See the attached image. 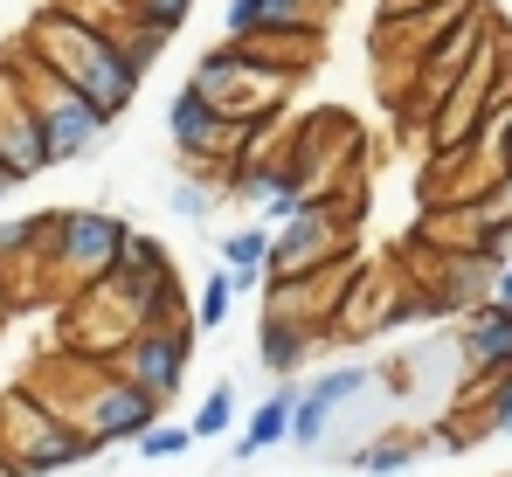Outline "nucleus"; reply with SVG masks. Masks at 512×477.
<instances>
[{"label":"nucleus","mask_w":512,"mask_h":477,"mask_svg":"<svg viewBox=\"0 0 512 477\" xmlns=\"http://www.w3.org/2000/svg\"><path fill=\"white\" fill-rule=\"evenodd\" d=\"M21 49H28L49 77H63L70 90H84L104 118H118V111L139 97V70L125 63V49H118L111 35L84 28V21H70L63 7L35 14V21H28V35H21Z\"/></svg>","instance_id":"obj_1"},{"label":"nucleus","mask_w":512,"mask_h":477,"mask_svg":"<svg viewBox=\"0 0 512 477\" xmlns=\"http://www.w3.org/2000/svg\"><path fill=\"white\" fill-rule=\"evenodd\" d=\"M7 70H14V83H21V97H28V111H35V125H42V146H49L56 166H63V159H84L90 146H97V132H104L111 118L90 104L84 90H70L63 77H49L21 42L7 49Z\"/></svg>","instance_id":"obj_2"},{"label":"nucleus","mask_w":512,"mask_h":477,"mask_svg":"<svg viewBox=\"0 0 512 477\" xmlns=\"http://www.w3.org/2000/svg\"><path fill=\"white\" fill-rule=\"evenodd\" d=\"M42 229L56 242H28V249H49L56 270H70L77 284L104 277L118 263V242H125V222L104 215V208H63V215H42Z\"/></svg>","instance_id":"obj_3"},{"label":"nucleus","mask_w":512,"mask_h":477,"mask_svg":"<svg viewBox=\"0 0 512 477\" xmlns=\"http://www.w3.org/2000/svg\"><path fill=\"white\" fill-rule=\"evenodd\" d=\"M118 374L153 401H173L187 381V332L180 325H139L125 346H118Z\"/></svg>","instance_id":"obj_4"},{"label":"nucleus","mask_w":512,"mask_h":477,"mask_svg":"<svg viewBox=\"0 0 512 477\" xmlns=\"http://www.w3.org/2000/svg\"><path fill=\"white\" fill-rule=\"evenodd\" d=\"M0 166H7L14 180H35V173L56 166L49 146H42V125H35V111H28V97H21V83H14L7 63H0Z\"/></svg>","instance_id":"obj_5"},{"label":"nucleus","mask_w":512,"mask_h":477,"mask_svg":"<svg viewBox=\"0 0 512 477\" xmlns=\"http://www.w3.org/2000/svg\"><path fill=\"white\" fill-rule=\"evenodd\" d=\"M340 0H229L222 28L229 35H284V28H305V35H326Z\"/></svg>","instance_id":"obj_6"},{"label":"nucleus","mask_w":512,"mask_h":477,"mask_svg":"<svg viewBox=\"0 0 512 477\" xmlns=\"http://www.w3.org/2000/svg\"><path fill=\"white\" fill-rule=\"evenodd\" d=\"M160 422V401L139 395L125 374H111V381H97V395H90V429L97 443H118V436H139V429H153Z\"/></svg>","instance_id":"obj_7"},{"label":"nucleus","mask_w":512,"mask_h":477,"mask_svg":"<svg viewBox=\"0 0 512 477\" xmlns=\"http://www.w3.org/2000/svg\"><path fill=\"white\" fill-rule=\"evenodd\" d=\"M360 388H367V367H333V374H319L312 388H298V408H291V443H319V436L333 429L340 401H353Z\"/></svg>","instance_id":"obj_8"},{"label":"nucleus","mask_w":512,"mask_h":477,"mask_svg":"<svg viewBox=\"0 0 512 477\" xmlns=\"http://www.w3.org/2000/svg\"><path fill=\"white\" fill-rule=\"evenodd\" d=\"M457 346H464V367H471V374H485V381L506 374L512 367V312L478 298L471 318H464V339H457Z\"/></svg>","instance_id":"obj_9"},{"label":"nucleus","mask_w":512,"mask_h":477,"mask_svg":"<svg viewBox=\"0 0 512 477\" xmlns=\"http://www.w3.org/2000/svg\"><path fill=\"white\" fill-rule=\"evenodd\" d=\"M312 339H319V332L298 312H270L263 318V367H270V374H291V367L312 353Z\"/></svg>","instance_id":"obj_10"},{"label":"nucleus","mask_w":512,"mask_h":477,"mask_svg":"<svg viewBox=\"0 0 512 477\" xmlns=\"http://www.w3.org/2000/svg\"><path fill=\"white\" fill-rule=\"evenodd\" d=\"M291 408H298V388L284 381V388H277V395H270V401H263V408L250 415V429H243L236 457H263V450H277V443L291 436Z\"/></svg>","instance_id":"obj_11"},{"label":"nucleus","mask_w":512,"mask_h":477,"mask_svg":"<svg viewBox=\"0 0 512 477\" xmlns=\"http://www.w3.org/2000/svg\"><path fill=\"white\" fill-rule=\"evenodd\" d=\"M263 256H270V229H263V222L222 236V270H263Z\"/></svg>","instance_id":"obj_12"},{"label":"nucleus","mask_w":512,"mask_h":477,"mask_svg":"<svg viewBox=\"0 0 512 477\" xmlns=\"http://www.w3.org/2000/svg\"><path fill=\"white\" fill-rule=\"evenodd\" d=\"M132 443H139V457H187V450H194V429H180V422H153V429H139Z\"/></svg>","instance_id":"obj_13"},{"label":"nucleus","mask_w":512,"mask_h":477,"mask_svg":"<svg viewBox=\"0 0 512 477\" xmlns=\"http://www.w3.org/2000/svg\"><path fill=\"white\" fill-rule=\"evenodd\" d=\"M229 415H236V388H229V381H222V388H215V395L201 401V415H194V422H187V429H194V443H208V436H222V429H229Z\"/></svg>","instance_id":"obj_14"},{"label":"nucleus","mask_w":512,"mask_h":477,"mask_svg":"<svg viewBox=\"0 0 512 477\" xmlns=\"http://www.w3.org/2000/svg\"><path fill=\"white\" fill-rule=\"evenodd\" d=\"M353 464L367 477H388V471H402V464H416V443H402V436H395V443H367Z\"/></svg>","instance_id":"obj_15"},{"label":"nucleus","mask_w":512,"mask_h":477,"mask_svg":"<svg viewBox=\"0 0 512 477\" xmlns=\"http://www.w3.org/2000/svg\"><path fill=\"white\" fill-rule=\"evenodd\" d=\"M222 318H229V277L215 270V277L201 284V305H194V325H201V332H215Z\"/></svg>","instance_id":"obj_16"},{"label":"nucleus","mask_w":512,"mask_h":477,"mask_svg":"<svg viewBox=\"0 0 512 477\" xmlns=\"http://www.w3.org/2000/svg\"><path fill=\"white\" fill-rule=\"evenodd\" d=\"M132 7H139V21H146V28H160V35H173V28L194 14V0H132Z\"/></svg>","instance_id":"obj_17"},{"label":"nucleus","mask_w":512,"mask_h":477,"mask_svg":"<svg viewBox=\"0 0 512 477\" xmlns=\"http://www.w3.org/2000/svg\"><path fill=\"white\" fill-rule=\"evenodd\" d=\"M485 429L512 436V367H506V374H492V395H485Z\"/></svg>","instance_id":"obj_18"},{"label":"nucleus","mask_w":512,"mask_h":477,"mask_svg":"<svg viewBox=\"0 0 512 477\" xmlns=\"http://www.w3.org/2000/svg\"><path fill=\"white\" fill-rule=\"evenodd\" d=\"M485 132H492V146H499V187L512 194V104L492 118V125H485Z\"/></svg>","instance_id":"obj_19"},{"label":"nucleus","mask_w":512,"mask_h":477,"mask_svg":"<svg viewBox=\"0 0 512 477\" xmlns=\"http://www.w3.org/2000/svg\"><path fill=\"white\" fill-rule=\"evenodd\" d=\"M167 201H173V215H187V222H201V215H208V187H201V180H180Z\"/></svg>","instance_id":"obj_20"}]
</instances>
